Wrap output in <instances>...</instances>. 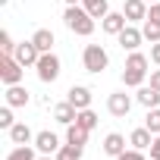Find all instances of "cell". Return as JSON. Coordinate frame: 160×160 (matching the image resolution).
<instances>
[{
  "label": "cell",
  "mask_w": 160,
  "mask_h": 160,
  "mask_svg": "<svg viewBox=\"0 0 160 160\" xmlns=\"http://www.w3.org/2000/svg\"><path fill=\"white\" fill-rule=\"evenodd\" d=\"M66 101H69L75 110H88V107H91V88H85V85H72V88L66 91Z\"/></svg>",
  "instance_id": "cell-9"
},
{
  "label": "cell",
  "mask_w": 160,
  "mask_h": 160,
  "mask_svg": "<svg viewBox=\"0 0 160 160\" xmlns=\"http://www.w3.org/2000/svg\"><path fill=\"white\" fill-rule=\"evenodd\" d=\"M25 66L13 57V53H0V82L3 85H22Z\"/></svg>",
  "instance_id": "cell-3"
},
{
  "label": "cell",
  "mask_w": 160,
  "mask_h": 160,
  "mask_svg": "<svg viewBox=\"0 0 160 160\" xmlns=\"http://www.w3.org/2000/svg\"><path fill=\"white\" fill-rule=\"evenodd\" d=\"M82 63H85L88 72L101 75V72L110 66V57H107V50H104L101 44H85V50H82Z\"/></svg>",
  "instance_id": "cell-4"
},
{
  "label": "cell",
  "mask_w": 160,
  "mask_h": 160,
  "mask_svg": "<svg viewBox=\"0 0 160 160\" xmlns=\"http://www.w3.org/2000/svg\"><path fill=\"white\" fill-rule=\"evenodd\" d=\"M7 3H10V0H0V7H7Z\"/></svg>",
  "instance_id": "cell-35"
},
{
  "label": "cell",
  "mask_w": 160,
  "mask_h": 160,
  "mask_svg": "<svg viewBox=\"0 0 160 160\" xmlns=\"http://www.w3.org/2000/svg\"><path fill=\"white\" fill-rule=\"evenodd\" d=\"M135 101H138L144 110L160 107V91H157V88H151V85H141V88H138V94H135Z\"/></svg>",
  "instance_id": "cell-15"
},
{
  "label": "cell",
  "mask_w": 160,
  "mask_h": 160,
  "mask_svg": "<svg viewBox=\"0 0 160 160\" xmlns=\"http://www.w3.org/2000/svg\"><path fill=\"white\" fill-rule=\"evenodd\" d=\"M57 160H82V148H75V144H63L60 151H57Z\"/></svg>",
  "instance_id": "cell-25"
},
{
  "label": "cell",
  "mask_w": 160,
  "mask_h": 160,
  "mask_svg": "<svg viewBox=\"0 0 160 160\" xmlns=\"http://www.w3.org/2000/svg\"><path fill=\"white\" fill-rule=\"evenodd\" d=\"M38 160H50V157H38ZM53 160H57V157H53Z\"/></svg>",
  "instance_id": "cell-36"
},
{
  "label": "cell",
  "mask_w": 160,
  "mask_h": 160,
  "mask_svg": "<svg viewBox=\"0 0 160 160\" xmlns=\"http://www.w3.org/2000/svg\"><path fill=\"white\" fill-rule=\"evenodd\" d=\"M7 160H38V154H35L28 144H16V148L7 154Z\"/></svg>",
  "instance_id": "cell-23"
},
{
  "label": "cell",
  "mask_w": 160,
  "mask_h": 160,
  "mask_svg": "<svg viewBox=\"0 0 160 160\" xmlns=\"http://www.w3.org/2000/svg\"><path fill=\"white\" fill-rule=\"evenodd\" d=\"M148 19L160 22V0H157V3H151V7H148Z\"/></svg>",
  "instance_id": "cell-31"
},
{
  "label": "cell",
  "mask_w": 160,
  "mask_h": 160,
  "mask_svg": "<svg viewBox=\"0 0 160 160\" xmlns=\"http://www.w3.org/2000/svg\"><path fill=\"white\" fill-rule=\"evenodd\" d=\"M32 41H35V47H38L41 53H50V50H53V44H57V38H53V32H50V28H38V32L32 35Z\"/></svg>",
  "instance_id": "cell-16"
},
{
  "label": "cell",
  "mask_w": 160,
  "mask_h": 160,
  "mask_svg": "<svg viewBox=\"0 0 160 160\" xmlns=\"http://www.w3.org/2000/svg\"><path fill=\"white\" fill-rule=\"evenodd\" d=\"M122 13L129 22H144L148 19V0H122Z\"/></svg>",
  "instance_id": "cell-10"
},
{
  "label": "cell",
  "mask_w": 160,
  "mask_h": 160,
  "mask_svg": "<svg viewBox=\"0 0 160 160\" xmlns=\"http://www.w3.org/2000/svg\"><path fill=\"white\" fill-rule=\"evenodd\" d=\"M144 126H148L154 135H160V107H151V110H148V116H144Z\"/></svg>",
  "instance_id": "cell-26"
},
{
  "label": "cell",
  "mask_w": 160,
  "mask_h": 160,
  "mask_svg": "<svg viewBox=\"0 0 160 160\" xmlns=\"http://www.w3.org/2000/svg\"><path fill=\"white\" fill-rule=\"evenodd\" d=\"M141 35H144V41H160V22H154V19H144L141 22Z\"/></svg>",
  "instance_id": "cell-22"
},
{
  "label": "cell",
  "mask_w": 160,
  "mask_h": 160,
  "mask_svg": "<svg viewBox=\"0 0 160 160\" xmlns=\"http://www.w3.org/2000/svg\"><path fill=\"white\" fill-rule=\"evenodd\" d=\"M148 66H151V60H148L144 53L132 50V53L126 57V66H122V85H126V88H141L144 78H148Z\"/></svg>",
  "instance_id": "cell-1"
},
{
  "label": "cell",
  "mask_w": 160,
  "mask_h": 160,
  "mask_svg": "<svg viewBox=\"0 0 160 160\" xmlns=\"http://www.w3.org/2000/svg\"><path fill=\"white\" fill-rule=\"evenodd\" d=\"M35 69H38L41 82H57V78H60V57L53 50L50 53H41V60L35 63Z\"/></svg>",
  "instance_id": "cell-5"
},
{
  "label": "cell",
  "mask_w": 160,
  "mask_h": 160,
  "mask_svg": "<svg viewBox=\"0 0 160 160\" xmlns=\"http://www.w3.org/2000/svg\"><path fill=\"white\" fill-rule=\"evenodd\" d=\"M107 110H110V116L122 119V116H129V110H132V98H129L126 91H116V94L107 98Z\"/></svg>",
  "instance_id": "cell-6"
},
{
  "label": "cell",
  "mask_w": 160,
  "mask_h": 160,
  "mask_svg": "<svg viewBox=\"0 0 160 160\" xmlns=\"http://www.w3.org/2000/svg\"><path fill=\"white\" fill-rule=\"evenodd\" d=\"M63 22H66V28L72 32V35H82V38H88L91 32H94V16L85 10V7H66V13H63Z\"/></svg>",
  "instance_id": "cell-2"
},
{
  "label": "cell",
  "mask_w": 160,
  "mask_h": 160,
  "mask_svg": "<svg viewBox=\"0 0 160 160\" xmlns=\"http://www.w3.org/2000/svg\"><path fill=\"white\" fill-rule=\"evenodd\" d=\"M116 41H119V47H122V50H129V53H132V50H138V47H141L144 35H141V28H135V25H126V28L116 35Z\"/></svg>",
  "instance_id": "cell-7"
},
{
  "label": "cell",
  "mask_w": 160,
  "mask_h": 160,
  "mask_svg": "<svg viewBox=\"0 0 160 160\" xmlns=\"http://www.w3.org/2000/svg\"><path fill=\"white\" fill-rule=\"evenodd\" d=\"M151 141H154V132H151L148 126H141V129H135V132L129 135V144H132V148H138V151H148V148H151Z\"/></svg>",
  "instance_id": "cell-17"
},
{
  "label": "cell",
  "mask_w": 160,
  "mask_h": 160,
  "mask_svg": "<svg viewBox=\"0 0 160 160\" xmlns=\"http://www.w3.org/2000/svg\"><path fill=\"white\" fill-rule=\"evenodd\" d=\"M151 88L160 91V69H151Z\"/></svg>",
  "instance_id": "cell-33"
},
{
  "label": "cell",
  "mask_w": 160,
  "mask_h": 160,
  "mask_svg": "<svg viewBox=\"0 0 160 160\" xmlns=\"http://www.w3.org/2000/svg\"><path fill=\"white\" fill-rule=\"evenodd\" d=\"M66 141H69V144H75V148H85V144H88V129H82L78 122L66 126Z\"/></svg>",
  "instance_id": "cell-19"
},
{
  "label": "cell",
  "mask_w": 160,
  "mask_h": 160,
  "mask_svg": "<svg viewBox=\"0 0 160 160\" xmlns=\"http://www.w3.org/2000/svg\"><path fill=\"white\" fill-rule=\"evenodd\" d=\"M13 57H16V60H19L22 66H35V63L41 60V50L35 47V41H22V44H16Z\"/></svg>",
  "instance_id": "cell-8"
},
{
  "label": "cell",
  "mask_w": 160,
  "mask_h": 160,
  "mask_svg": "<svg viewBox=\"0 0 160 160\" xmlns=\"http://www.w3.org/2000/svg\"><path fill=\"white\" fill-rule=\"evenodd\" d=\"M16 50V41L10 38V32H0V53H13Z\"/></svg>",
  "instance_id": "cell-27"
},
{
  "label": "cell",
  "mask_w": 160,
  "mask_h": 160,
  "mask_svg": "<svg viewBox=\"0 0 160 160\" xmlns=\"http://www.w3.org/2000/svg\"><path fill=\"white\" fill-rule=\"evenodd\" d=\"M151 3H157V0H148V7H151Z\"/></svg>",
  "instance_id": "cell-37"
},
{
  "label": "cell",
  "mask_w": 160,
  "mask_h": 160,
  "mask_svg": "<svg viewBox=\"0 0 160 160\" xmlns=\"http://www.w3.org/2000/svg\"><path fill=\"white\" fill-rule=\"evenodd\" d=\"M35 148H38L41 154H57L63 144H60V138H57L53 132H47V129H44V132H38V135H35Z\"/></svg>",
  "instance_id": "cell-12"
},
{
  "label": "cell",
  "mask_w": 160,
  "mask_h": 160,
  "mask_svg": "<svg viewBox=\"0 0 160 160\" xmlns=\"http://www.w3.org/2000/svg\"><path fill=\"white\" fill-rule=\"evenodd\" d=\"M63 3H66V7H75V3H82V0H63Z\"/></svg>",
  "instance_id": "cell-34"
},
{
  "label": "cell",
  "mask_w": 160,
  "mask_h": 160,
  "mask_svg": "<svg viewBox=\"0 0 160 160\" xmlns=\"http://www.w3.org/2000/svg\"><path fill=\"white\" fill-rule=\"evenodd\" d=\"M126 25H129L126 13H107V16L101 19V28H104L107 35H113V38H116V35H119V32H122Z\"/></svg>",
  "instance_id": "cell-11"
},
{
  "label": "cell",
  "mask_w": 160,
  "mask_h": 160,
  "mask_svg": "<svg viewBox=\"0 0 160 160\" xmlns=\"http://www.w3.org/2000/svg\"><path fill=\"white\" fill-rule=\"evenodd\" d=\"M116 160H144V154H141L138 148H129V151H122Z\"/></svg>",
  "instance_id": "cell-29"
},
{
  "label": "cell",
  "mask_w": 160,
  "mask_h": 160,
  "mask_svg": "<svg viewBox=\"0 0 160 160\" xmlns=\"http://www.w3.org/2000/svg\"><path fill=\"white\" fill-rule=\"evenodd\" d=\"M151 63H154V66H160V41H154V44H151Z\"/></svg>",
  "instance_id": "cell-32"
},
{
  "label": "cell",
  "mask_w": 160,
  "mask_h": 160,
  "mask_svg": "<svg viewBox=\"0 0 160 160\" xmlns=\"http://www.w3.org/2000/svg\"><path fill=\"white\" fill-rule=\"evenodd\" d=\"M75 122L82 126V129H88V132H91V129L98 126V113H94L91 107H88V110H78V119H75Z\"/></svg>",
  "instance_id": "cell-24"
},
{
  "label": "cell",
  "mask_w": 160,
  "mask_h": 160,
  "mask_svg": "<svg viewBox=\"0 0 160 160\" xmlns=\"http://www.w3.org/2000/svg\"><path fill=\"white\" fill-rule=\"evenodd\" d=\"M0 126H3V129H13V126H16V119H13V107H10V104L0 110Z\"/></svg>",
  "instance_id": "cell-28"
},
{
  "label": "cell",
  "mask_w": 160,
  "mask_h": 160,
  "mask_svg": "<svg viewBox=\"0 0 160 160\" xmlns=\"http://www.w3.org/2000/svg\"><path fill=\"white\" fill-rule=\"evenodd\" d=\"M122 151H126V138H122L119 132H110V135L104 138V154H107V157H119Z\"/></svg>",
  "instance_id": "cell-18"
},
{
  "label": "cell",
  "mask_w": 160,
  "mask_h": 160,
  "mask_svg": "<svg viewBox=\"0 0 160 160\" xmlns=\"http://www.w3.org/2000/svg\"><path fill=\"white\" fill-rule=\"evenodd\" d=\"M151 160H160V135H154V141H151Z\"/></svg>",
  "instance_id": "cell-30"
},
{
  "label": "cell",
  "mask_w": 160,
  "mask_h": 160,
  "mask_svg": "<svg viewBox=\"0 0 160 160\" xmlns=\"http://www.w3.org/2000/svg\"><path fill=\"white\" fill-rule=\"evenodd\" d=\"M53 119H57L60 126H72V122L78 119V110H75L69 101H63V104H53Z\"/></svg>",
  "instance_id": "cell-13"
},
{
  "label": "cell",
  "mask_w": 160,
  "mask_h": 160,
  "mask_svg": "<svg viewBox=\"0 0 160 160\" xmlns=\"http://www.w3.org/2000/svg\"><path fill=\"white\" fill-rule=\"evenodd\" d=\"M3 98H7L10 107H25V104L32 101V94H28L22 85H7V94H3Z\"/></svg>",
  "instance_id": "cell-14"
},
{
  "label": "cell",
  "mask_w": 160,
  "mask_h": 160,
  "mask_svg": "<svg viewBox=\"0 0 160 160\" xmlns=\"http://www.w3.org/2000/svg\"><path fill=\"white\" fill-rule=\"evenodd\" d=\"M82 7H85L94 19H104V16L110 13V3H107V0H82Z\"/></svg>",
  "instance_id": "cell-21"
},
{
  "label": "cell",
  "mask_w": 160,
  "mask_h": 160,
  "mask_svg": "<svg viewBox=\"0 0 160 160\" xmlns=\"http://www.w3.org/2000/svg\"><path fill=\"white\" fill-rule=\"evenodd\" d=\"M10 132V141L13 144H28V141H35V135H32V129L25 126V122H16L13 129H7Z\"/></svg>",
  "instance_id": "cell-20"
}]
</instances>
